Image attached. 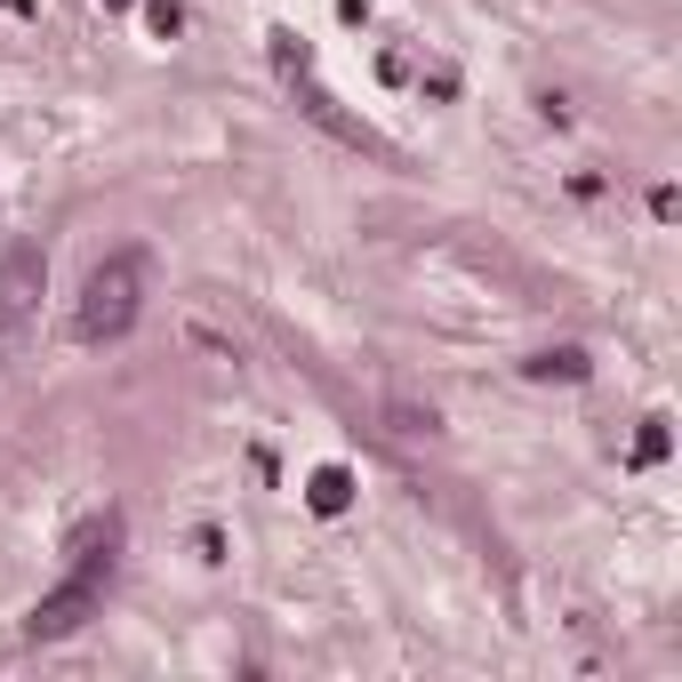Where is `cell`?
<instances>
[{
    "label": "cell",
    "instance_id": "cell-1",
    "mask_svg": "<svg viewBox=\"0 0 682 682\" xmlns=\"http://www.w3.org/2000/svg\"><path fill=\"white\" fill-rule=\"evenodd\" d=\"M136 314H145V250H113L73 297V337L81 346H113V337H129Z\"/></svg>",
    "mask_w": 682,
    "mask_h": 682
},
{
    "label": "cell",
    "instance_id": "cell-2",
    "mask_svg": "<svg viewBox=\"0 0 682 682\" xmlns=\"http://www.w3.org/2000/svg\"><path fill=\"white\" fill-rule=\"evenodd\" d=\"M41 289H49V250L41 242H9L0 250V346L24 337V322L41 314Z\"/></svg>",
    "mask_w": 682,
    "mask_h": 682
},
{
    "label": "cell",
    "instance_id": "cell-3",
    "mask_svg": "<svg viewBox=\"0 0 682 682\" xmlns=\"http://www.w3.org/2000/svg\"><path fill=\"white\" fill-rule=\"evenodd\" d=\"M96 602H105V578H81V570H64V587H49L41 602H32L24 634H32V642H57V634L89 627V619H96Z\"/></svg>",
    "mask_w": 682,
    "mask_h": 682
},
{
    "label": "cell",
    "instance_id": "cell-4",
    "mask_svg": "<svg viewBox=\"0 0 682 682\" xmlns=\"http://www.w3.org/2000/svg\"><path fill=\"white\" fill-rule=\"evenodd\" d=\"M297 105H305V113H314V121H322L329 136H346V145H354V153H386V145H378V136H369L362 121H346V113H337V96H329V89H314V73H305V81H297Z\"/></svg>",
    "mask_w": 682,
    "mask_h": 682
},
{
    "label": "cell",
    "instance_id": "cell-5",
    "mask_svg": "<svg viewBox=\"0 0 682 682\" xmlns=\"http://www.w3.org/2000/svg\"><path fill=\"white\" fill-rule=\"evenodd\" d=\"M522 378H538V386H578V378H594V354L587 346H546V354L522 362Z\"/></svg>",
    "mask_w": 682,
    "mask_h": 682
},
{
    "label": "cell",
    "instance_id": "cell-6",
    "mask_svg": "<svg viewBox=\"0 0 682 682\" xmlns=\"http://www.w3.org/2000/svg\"><path fill=\"white\" fill-rule=\"evenodd\" d=\"M305 506H314V515H346V506H354V474H346V466H314Z\"/></svg>",
    "mask_w": 682,
    "mask_h": 682
},
{
    "label": "cell",
    "instance_id": "cell-7",
    "mask_svg": "<svg viewBox=\"0 0 682 682\" xmlns=\"http://www.w3.org/2000/svg\"><path fill=\"white\" fill-rule=\"evenodd\" d=\"M273 64H282V81H305V73H314V49L282 24V32H273Z\"/></svg>",
    "mask_w": 682,
    "mask_h": 682
},
{
    "label": "cell",
    "instance_id": "cell-8",
    "mask_svg": "<svg viewBox=\"0 0 682 682\" xmlns=\"http://www.w3.org/2000/svg\"><path fill=\"white\" fill-rule=\"evenodd\" d=\"M674 450V434H666V418H642V434H634V466H659Z\"/></svg>",
    "mask_w": 682,
    "mask_h": 682
},
{
    "label": "cell",
    "instance_id": "cell-9",
    "mask_svg": "<svg viewBox=\"0 0 682 682\" xmlns=\"http://www.w3.org/2000/svg\"><path fill=\"white\" fill-rule=\"evenodd\" d=\"M145 32H153V41H177V32H185V9H177V0H153V9H145Z\"/></svg>",
    "mask_w": 682,
    "mask_h": 682
},
{
    "label": "cell",
    "instance_id": "cell-10",
    "mask_svg": "<svg viewBox=\"0 0 682 682\" xmlns=\"http://www.w3.org/2000/svg\"><path fill=\"white\" fill-rule=\"evenodd\" d=\"M441 418H434V409H418V401H394V434H434Z\"/></svg>",
    "mask_w": 682,
    "mask_h": 682
},
{
    "label": "cell",
    "instance_id": "cell-11",
    "mask_svg": "<svg viewBox=\"0 0 682 682\" xmlns=\"http://www.w3.org/2000/svg\"><path fill=\"white\" fill-rule=\"evenodd\" d=\"M651 217H659V225L682 217V193H674V185H651Z\"/></svg>",
    "mask_w": 682,
    "mask_h": 682
},
{
    "label": "cell",
    "instance_id": "cell-12",
    "mask_svg": "<svg viewBox=\"0 0 682 682\" xmlns=\"http://www.w3.org/2000/svg\"><path fill=\"white\" fill-rule=\"evenodd\" d=\"M337 17H354V24H362V17H369V0H337Z\"/></svg>",
    "mask_w": 682,
    "mask_h": 682
},
{
    "label": "cell",
    "instance_id": "cell-13",
    "mask_svg": "<svg viewBox=\"0 0 682 682\" xmlns=\"http://www.w3.org/2000/svg\"><path fill=\"white\" fill-rule=\"evenodd\" d=\"M105 9H129V0H105Z\"/></svg>",
    "mask_w": 682,
    "mask_h": 682
}]
</instances>
